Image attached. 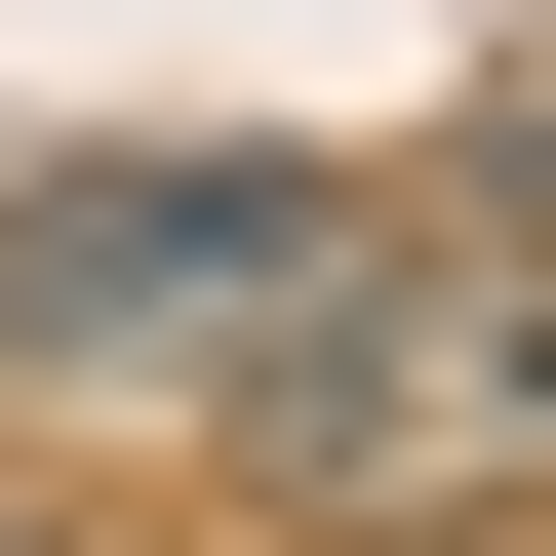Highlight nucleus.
<instances>
[{
  "label": "nucleus",
  "instance_id": "1",
  "mask_svg": "<svg viewBox=\"0 0 556 556\" xmlns=\"http://www.w3.org/2000/svg\"><path fill=\"white\" fill-rule=\"evenodd\" d=\"M199 438H239L278 556H556V239H477V199H318L278 239V318L199 358Z\"/></svg>",
  "mask_w": 556,
  "mask_h": 556
},
{
  "label": "nucleus",
  "instance_id": "4",
  "mask_svg": "<svg viewBox=\"0 0 556 556\" xmlns=\"http://www.w3.org/2000/svg\"><path fill=\"white\" fill-rule=\"evenodd\" d=\"M0 556H40V517H0Z\"/></svg>",
  "mask_w": 556,
  "mask_h": 556
},
{
  "label": "nucleus",
  "instance_id": "2",
  "mask_svg": "<svg viewBox=\"0 0 556 556\" xmlns=\"http://www.w3.org/2000/svg\"><path fill=\"white\" fill-rule=\"evenodd\" d=\"M358 160H239V119H160V160H0V397H199L278 318V239H318Z\"/></svg>",
  "mask_w": 556,
  "mask_h": 556
},
{
  "label": "nucleus",
  "instance_id": "3",
  "mask_svg": "<svg viewBox=\"0 0 556 556\" xmlns=\"http://www.w3.org/2000/svg\"><path fill=\"white\" fill-rule=\"evenodd\" d=\"M517 160H556V40H517Z\"/></svg>",
  "mask_w": 556,
  "mask_h": 556
}]
</instances>
